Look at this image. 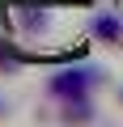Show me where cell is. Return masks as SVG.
<instances>
[{"instance_id":"obj_2","label":"cell","mask_w":123,"mask_h":127,"mask_svg":"<svg viewBox=\"0 0 123 127\" xmlns=\"http://www.w3.org/2000/svg\"><path fill=\"white\" fill-rule=\"evenodd\" d=\"M17 26L21 30H47V4L21 0V4H17Z\"/></svg>"},{"instance_id":"obj_3","label":"cell","mask_w":123,"mask_h":127,"mask_svg":"<svg viewBox=\"0 0 123 127\" xmlns=\"http://www.w3.org/2000/svg\"><path fill=\"white\" fill-rule=\"evenodd\" d=\"M93 34H98V38H106V42H115L123 30H119V21H115V17H106V13H102V17H93Z\"/></svg>"},{"instance_id":"obj_1","label":"cell","mask_w":123,"mask_h":127,"mask_svg":"<svg viewBox=\"0 0 123 127\" xmlns=\"http://www.w3.org/2000/svg\"><path fill=\"white\" fill-rule=\"evenodd\" d=\"M98 81L93 68H64V72H55L47 81V93L55 102H72V97H89V85Z\"/></svg>"}]
</instances>
